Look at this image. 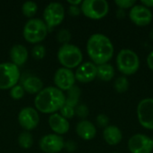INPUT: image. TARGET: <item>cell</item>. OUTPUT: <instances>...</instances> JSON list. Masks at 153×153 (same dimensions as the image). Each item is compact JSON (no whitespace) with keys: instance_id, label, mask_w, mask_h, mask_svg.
I'll return each instance as SVG.
<instances>
[{"instance_id":"obj_36","label":"cell","mask_w":153,"mask_h":153,"mask_svg":"<svg viewBox=\"0 0 153 153\" xmlns=\"http://www.w3.org/2000/svg\"><path fill=\"white\" fill-rule=\"evenodd\" d=\"M67 3L69 4V5H76V6H80L82 3V0H76V1H73V0H68Z\"/></svg>"},{"instance_id":"obj_15","label":"cell","mask_w":153,"mask_h":153,"mask_svg":"<svg viewBox=\"0 0 153 153\" xmlns=\"http://www.w3.org/2000/svg\"><path fill=\"white\" fill-rule=\"evenodd\" d=\"M75 80L82 83H89L97 78V65L91 61L82 63L76 69Z\"/></svg>"},{"instance_id":"obj_18","label":"cell","mask_w":153,"mask_h":153,"mask_svg":"<svg viewBox=\"0 0 153 153\" xmlns=\"http://www.w3.org/2000/svg\"><path fill=\"white\" fill-rule=\"evenodd\" d=\"M10 58L11 63L15 65L16 66L20 67L23 65L29 57V52L25 46L22 44H15L10 49Z\"/></svg>"},{"instance_id":"obj_39","label":"cell","mask_w":153,"mask_h":153,"mask_svg":"<svg viewBox=\"0 0 153 153\" xmlns=\"http://www.w3.org/2000/svg\"><path fill=\"white\" fill-rule=\"evenodd\" d=\"M113 153H118V152H113Z\"/></svg>"},{"instance_id":"obj_10","label":"cell","mask_w":153,"mask_h":153,"mask_svg":"<svg viewBox=\"0 0 153 153\" xmlns=\"http://www.w3.org/2000/svg\"><path fill=\"white\" fill-rule=\"evenodd\" d=\"M127 145L131 153H152V138L143 134H136L131 136Z\"/></svg>"},{"instance_id":"obj_22","label":"cell","mask_w":153,"mask_h":153,"mask_svg":"<svg viewBox=\"0 0 153 153\" xmlns=\"http://www.w3.org/2000/svg\"><path fill=\"white\" fill-rule=\"evenodd\" d=\"M81 97V90L77 86H74L69 91H67V95L65 96V105L75 108L79 105V100Z\"/></svg>"},{"instance_id":"obj_37","label":"cell","mask_w":153,"mask_h":153,"mask_svg":"<svg viewBox=\"0 0 153 153\" xmlns=\"http://www.w3.org/2000/svg\"><path fill=\"white\" fill-rule=\"evenodd\" d=\"M117 13H120L119 15H117V17H120V18H122V17H125V10L118 9V10L117 11Z\"/></svg>"},{"instance_id":"obj_40","label":"cell","mask_w":153,"mask_h":153,"mask_svg":"<svg viewBox=\"0 0 153 153\" xmlns=\"http://www.w3.org/2000/svg\"><path fill=\"white\" fill-rule=\"evenodd\" d=\"M152 153H153V152H152Z\"/></svg>"},{"instance_id":"obj_28","label":"cell","mask_w":153,"mask_h":153,"mask_svg":"<svg viewBox=\"0 0 153 153\" xmlns=\"http://www.w3.org/2000/svg\"><path fill=\"white\" fill-rule=\"evenodd\" d=\"M72 35L70 33V31L66 29H62L57 32L56 35V39L58 40V42H60L62 45H65V44H69L70 40H71Z\"/></svg>"},{"instance_id":"obj_9","label":"cell","mask_w":153,"mask_h":153,"mask_svg":"<svg viewBox=\"0 0 153 153\" xmlns=\"http://www.w3.org/2000/svg\"><path fill=\"white\" fill-rule=\"evenodd\" d=\"M137 118L140 125L148 130H153V98L143 99L137 106Z\"/></svg>"},{"instance_id":"obj_7","label":"cell","mask_w":153,"mask_h":153,"mask_svg":"<svg viewBox=\"0 0 153 153\" xmlns=\"http://www.w3.org/2000/svg\"><path fill=\"white\" fill-rule=\"evenodd\" d=\"M21 72L18 66L11 62L0 63V90H11L18 84Z\"/></svg>"},{"instance_id":"obj_25","label":"cell","mask_w":153,"mask_h":153,"mask_svg":"<svg viewBox=\"0 0 153 153\" xmlns=\"http://www.w3.org/2000/svg\"><path fill=\"white\" fill-rule=\"evenodd\" d=\"M115 91L117 93H125L129 89V81L126 76H120L114 82Z\"/></svg>"},{"instance_id":"obj_33","label":"cell","mask_w":153,"mask_h":153,"mask_svg":"<svg viewBox=\"0 0 153 153\" xmlns=\"http://www.w3.org/2000/svg\"><path fill=\"white\" fill-rule=\"evenodd\" d=\"M68 13L71 16H79L82 13V11H81L80 6L69 5V7H68Z\"/></svg>"},{"instance_id":"obj_13","label":"cell","mask_w":153,"mask_h":153,"mask_svg":"<svg viewBox=\"0 0 153 153\" xmlns=\"http://www.w3.org/2000/svg\"><path fill=\"white\" fill-rule=\"evenodd\" d=\"M129 18L133 23L137 26L144 27L149 25L153 19L152 12L144 5L138 4H134L129 12Z\"/></svg>"},{"instance_id":"obj_5","label":"cell","mask_w":153,"mask_h":153,"mask_svg":"<svg viewBox=\"0 0 153 153\" xmlns=\"http://www.w3.org/2000/svg\"><path fill=\"white\" fill-rule=\"evenodd\" d=\"M48 33V29L43 20L39 18L30 19L24 25L22 35L24 39L30 43L36 44L43 41Z\"/></svg>"},{"instance_id":"obj_20","label":"cell","mask_w":153,"mask_h":153,"mask_svg":"<svg viewBox=\"0 0 153 153\" xmlns=\"http://www.w3.org/2000/svg\"><path fill=\"white\" fill-rule=\"evenodd\" d=\"M25 91V92L29 94H38L43 89V82L40 78L35 75H29L25 77L21 84Z\"/></svg>"},{"instance_id":"obj_17","label":"cell","mask_w":153,"mask_h":153,"mask_svg":"<svg viewBox=\"0 0 153 153\" xmlns=\"http://www.w3.org/2000/svg\"><path fill=\"white\" fill-rule=\"evenodd\" d=\"M75 131L77 135L84 141H91L94 139L97 134V129L94 124L86 119L80 121L76 125Z\"/></svg>"},{"instance_id":"obj_3","label":"cell","mask_w":153,"mask_h":153,"mask_svg":"<svg viewBox=\"0 0 153 153\" xmlns=\"http://www.w3.org/2000/svg\"><path fill=\"white\" fill-rule=\"evenodd\" d=\"M83 59V55L80 48L74 44L62 45L57 51V60L60 65L67 69L77 68Z\"/></svg>"},{"instance_id":"obj_38","label":"cell","mask_w":153,"mask_h":153,"mask_svg":"<svg viewBox=\"0 0 153 153\" xmlns=\"http://www.w3.org/2000/svg\"><path fill=\"white\" fill-rule=\"evenodd\" d=\"M152 145H153V137L152 138Z\"/></svg>"},{"instance_id":"obj_16","label":"cell","mask_w":153,"mask_h":153,"mask_svg":"<svg viewBox=\"0 0 153 153\" xmlns=\"http://www.w3.org/2000/svg\"><path fill=\"white\" fill-rule=\"evenodd\" d=\"M48 126L54 132V134L58 135H63L66 134L70 129V123L59 113H55L49 116Z\"/></svg>"},{"instance_id":"obj_1","label":"cell","mask_w":153,"mask_h":153,"mask_svg":"<svg viewBox=\"0 0 153 153\" xmlns=\"http://www.w3.org/2000/svg\"><path fill=\"white\" fill-rule=\"evenodd\" d=\"M86 50L91 62L96 65L108 63L114 56V46L111 39L102 33H94L90 36Z\"/></svg>"},{"instance_id":"obj_23","label":"cell","mask_w":153,"mask_h":153,"mask_svg":"<svg viewBox=\"0 0 153 153\" xmlns=\"http://www.w3.org/2000/svg\"><path fill=\"white\" fill-rule=\"evenodd\" d=\"M18 144L22 149H30L33 145V137L30 132L24 131L18 137Z\"/></svg>"},{"instance_id":"obj_34","label":"cell","mask_w":153,"mask_h":153,"mask_svg":"<svg viewBox=\"0 0 153 153\" xmlns=\"http://www.w3.org/2000/svg\"><path fill=\"white\" fill-rule=\"evenodd\" d=\"M146 61H147V65H148V67L153 72V51H152V52L148 55Z\"/></svg>"},{"instance_id":"obj_8","label":"cell","mask_w":153,"mask_h":153,"mask_svg":"<svg viewBox=\"0 0 153 153\" xmlns=\"http://www.w3.org/2000/svg\"><path fill=\"white\" fill-rule=\"evenodd\" d=\"M65 15V11L64 5L59 2L49 3L44 9L43 12V21L46 23L48 30H52L54 27L60 25Z\"/></svg>"},{"instance_id":"obj_21","label":"cell","mask_w":153,"mask_h":153,"mask_svg":"<svg viewBox=\"0 0 153 153\" xmlns=\"http://www.w3.org/2000/svg\"><path fill=\"white\" fill-rule=\"evenodd\" d=\"M115 76V69L109 63L97 65V78L103 82H109Z\"/></svg>"},{"instance_id":"obj_26","label":"cell","mask_w":153,"mask_h":153,"mask_svg":"<svg viewBox=\"0 0 153 153\" xmlns=\"http://www.w3.org/2000/svg\"><path fill=\"white\" fill-rule=\"evenodd\" d=\"M31 56L34 59L40 60L43 59L46 56V48L41 44H37L33 47L31 50Z\"/></svg>"},{"instance_id":"obj_32","label":"cell","mask_w":153,"mask_h":153,"mask_svg":"<svg viewBox=\"0 0 153 153\" xmlns=\"http://www.w3.org/2000/svg\"><path fill=\"white\" fill-rule=\"evenodd\" d=\"M96 122L98 124V126L100 127H103L106 128L107 126H108V123H109V118L107 115L105 114H99L96 117Z\"/></svg>"},{"instance_id":"obj_6","label":"cell","mask_w":153,"mask_h":153,"mask_svg":"<svg viewBox=\"0 0 153 153\" xmlns=\"http://www.w3.org/2000/svg\"><path fill=\"white\" fill-rule=\"evenodd\" d=\"M80 8L82 13L91 20H100L109 12V4L106 0H84Z\"/></svg>"},{"instance_id":"obj_24","label":"cell","mask_w":153,"mask_h":153,"mask_svg":"<svg viewBox=\"0 0 153 153\" xmlns=\"http://www.w3.org/2000/svg\"><path fill=\"white\" fill-rule=\"evenodd\" d=\"M38 11V4L33 1H26L22 6V12L27 18L32 19Z\"/></svg>"},{"instance_id":"obj_19","label":"cell","mask_w":153,"mask_h":153,"mask_svg":"<svg viewBox=\"0 0 153 153\" xmlns=\"http://www.w3.org/2000/svg\"><path fill=\"white\" fill-rule=\"evenodd\" d=\"M103 139L108 145L116 146L121 143L123 134L117 126H108L103 130Z\"/></svg>"},{"instance_id":"obj_12","label":"cell","mask_w":153,"mask_h":153,"mask_svg":"<svg viewBox=\"0 0 153 153\" xmlns=\"http://www.w3.org/2000/svg\"><path fill=\"white\" fill-rule=\"evenodd\" d=\"M40 150L45 153L60 152L65 146L64 138L56 134H48L44 135L39 142Z\"/></svg>"},{"instance_id":"obj_35","label":"cell","mask_w":153,"mask_h":153,"mask_svg":"<svg viewBox=\"0 0 153 153\" xmlns=\"http://www.w3.org/2000/svg\"><path fill=\"white\" fill-rule=\"evenodd\" d=\"M140 4L144 5L145 7L149 8V9L153 8V0H143V1H141Z\"/></svg>"},{"instance_id":"obj_2","label":"cell","mask_w":153,"mask_h":153,"mask_svg":"<svg viewBox=\"0 0 153 153\" xmlns=\"http://www.w3.org/2000/svg\"><path fill=\"white\" fill-rule=\"evenodd\" d=\"M65 104V95L55 86L43 88L34 99V106L37 111L43 114H55Z\"/></svg>"},{"instance_id":"obj_27","label":"cell","mask_w":153,"mask_h":153,"mask_svg":"<svg viewBox=\"0 0 153 153\" xmlns=\"http://www.w3.org/2000/svg\"><path fill=\"white\" fill-rule=\"evenodd\" d=\"M10 97L14 100H19L22 98H23L24 94H25V91L23 90L22 86L21 84H17L15 86H13L11 90H10Z\"/></svg>"},{"instance_id":"obj_31","label":"cell","mask_w":153,"mask_h":153,"mask_svg":"<svg viewBox=\"0 0 153 153\" xmlns=\"http://www.w3.org/2000/svg\"><path fill=\"white\" fill-rule=\"evenodd\" d=\"M115 4L118 7V9L126 10V9H131L135 4V1L134 0H116Z\"/></svg>"},{"instance_id":"obj_14","label":"cell","mask_w":153,"mask_h":153,"mask_svg":"<svg viewBox=\"0 0 153 153\" xmlns=\"http://www.w3.org/2000/svg\"><path fill=\"white\" fill-rule=\"evenodd\" d=\"M75 75L74 73L67 68L60 67L54 74V83L55 87L62 91H67L73 88L75 84Z\"/></svg>"},{"instance_id":"obj_30","label":"cell","mask_w":153,"mask_h":153,"mask_svg":"<svg viewBox=\"0 0 153 153\" xmlns=\"http://www.w3.org/2000/svg\"><path fill=\"white\" fill-rule=\"evenodd\" d=\"M89 108L86 105L84 104H81V105H78L76 108H75V115L82 118V120H84L88 116H89Z\"/></svg>"},{"instance_id":"obj_11","label":"cell","mask_w":153,"mask_h":153,"mask_svg":"<svg viewBox=\"0 0 153 153\" xmlns=\"http://www.w3.org/2000/svg\"><path fill=\"white\" fill-rule=\"evenodd\" d=\"M19 125L27 132L34 130L39 123V116L35 108L25 107L18 114Z\"/></svg>"},{"instance_id":"obj_4","label":"cell","mask_w":153,"mask_h":153,"mask_svg":"<svg viewBox=\"0 0 153 153\" xmlns=\"http://www.w3.org/2000/svg\"><path fill=\"white\" fill-rule=\"evenodd\" d=\"M116 63L118 71L123 74L124 76L133 75L136 74L140 68V58L138 55L129 48H123L118 52Z\"/></svg>"},{"instance_id":"obj_29","label":"cell","mask_w":153,"mask_h":153,"mask_svg":"<svg viewBox=\"0 0 153 153\" xmlns=\"http://www.w3.org/2000/svg\"><path fill=\"white\" fill-rule=\"evenodd\" d=\"M59 114L65 117V119H70V118H73L74 116H75V108L70 107V106H67V105H64L60 110H59Z\"/></svg>"}]
</instances>
